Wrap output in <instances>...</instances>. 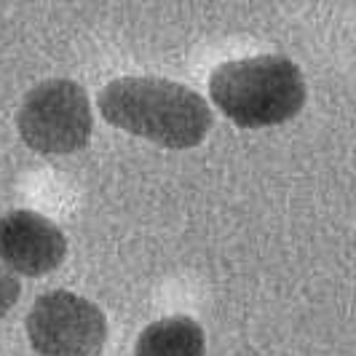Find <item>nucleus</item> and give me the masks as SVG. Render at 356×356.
I'll list each match as a JSON object with an SVG mask.
<instances>
[{
  "instance_id": "f257e3e1",
  "label": "nucleus",
  "mask_w": 356,
  "mask_h": 356,
  "mask_svg": "<svg viewBox=\"0 0 356 356\" xmlns=\"http://www.w3.org/2000/svg\"><path fill=\"white\" fill-rule=\"evenodd\" d=\"M99 113L115 129L172 150L201 145L214 126L212 110L198 91L156 75L110 81L99 91Z\"/></svg>"
},
{
  "instance_id": "7ed1b4c3",
  "label": "nucleus",
  "mask_w": 356,
  "mask_h": 356,
  "mask_svg": "<svg viewBox=\"0 0 356 356\" xmlns=\"http://www.w3.org/2000/svg\"><path fill=\"white\" fill-rule=\"evenodd\" d=\"M17 129L24 145L43 156H70L89 145L94 115L81 83L51 78L38 83L19 107Z\"/></svg>"
},
{
  "instance_id": "f03ea898",
  "label": "nucleus",
  "mask_w": 356,
  "mask_h": 356,
  "mask_svg": "<svg viewBox=\"0 0 356 356\" xmlns=\"http://www.w3.org/2000/svg\"><path fill=\"white\" fill-rule=\"evenodd\" d=\"M209 97L241 129H266L295 118L305 105L303 70L282 54H260L220 65Z\"/></svg>"
},
{
  "instance_id": "0eeeda50",
  "label": "nucleus",
  "mask_w": 356,
  "mask_h": 356,
  "mask_svg": "<svg viewBox=\"0 0 356 356\" xmlns=\"http://www.w3.org/2000/svg\"><path fill=\"white\" fill-rule=\"evenodd\" d=\"M19 295H22V286H19V282L14 279V273L0 266V319L14 308V303L19 300Z\"/></svg>"
},
{
  "instance_id": "423d86ee",
  "label": "nucleus",
  "mask_w": 356,
  "mask_h": 356,
  "mask_svg": "<svg viewBox=\"0 0 356 356\" xmlns=\"http://www.w3.org/2000/svg\"><path fill=\"white\" fill-rule=\"evenodd\" d=\"M204 330L191 316H166L147 324L134 346V356H204Z\"/></svg>"
},
{
  "instance_id": "20e7f679",
  "label": "nucleus",
  "mask_w": 356,
  "mask_h": 356,
  "mask_svg": "<svg viewBox=\"0 0 356 356\" xmlns=\"http://www.w3.org/2000/svg\"><path fill=\"white\" fill-rule=\"evenodd\" d=\"M24 330L40 356H97L107 340L102 308L67 289L40 295L24 319Z\"/></svg>"
},
{
  "instance_id": "39448f33",
  "label": "nucleus",
  "mask_w": 356,
  "mask_h": 356,
  "mask_svg": "<svg viewBox=\"0 0 356 356\" xmlns=\"http://www.w3.org/2000/svg\"><path fill=\"white\" fill-rule=\"evenodd\" d=\"M67 238L49 217L30 209L8 212L0 220V263L22 276H43L62 266Z\"/></svg>"
}]
</instances>
